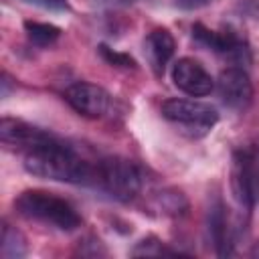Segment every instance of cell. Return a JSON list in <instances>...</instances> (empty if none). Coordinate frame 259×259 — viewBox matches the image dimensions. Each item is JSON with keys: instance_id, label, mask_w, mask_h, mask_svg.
I'll return each instance as SVG.
<instances>
[{"instance_id": "cell-1", "label": "cell", "mask_w": 259, "mask_h": 259, "mask_svg": "<svg viewBox=\"0 0 259 259\" xmlns=\"http://www.w3.org/2000/svg\"><path fill=\"white\" fill-rule=\"evenodd\" d=\"M24 170L36 178L69 184H89L95 176V166L57 138L24 152Z\"/></svg>"}, {"instance_id": "cell-2", "label": "cell", "mask_w": 259, "mask_h": 259, "mask_svg": "<svg viewBox=\"0 0 259 259\" xmlns=\"http://www.w3.org/2000/svg\"><path fill=\"white\" fill-rule=\"evenodd\" d=\"M14 208L24 219L42 223L59 231H75L77 227H81L77 208L69 200L47 190H24L14 200Z\"/></svg>"}, {"instance_id": "cell-3", "label": "cell", "mask_w": 259, "mask_h": 259, "mask_svg": "<svg viewBox=\"0 0 259 259\" xmlns=\"http://www.w3.org/2000/svg\"><path fill=\"white\" fill-rule=\"evenodd\" d=\"M93 182L115 200L130 202L142 190V172L132 160L109 156L97 162Z\"/></svg>"}, {"instance_id": "cell-4", "label": "cell", "mask_w": 259, "mask_h": 259, "mask_svg": "<svg viewBox=\"0 0 259 259\" xmlns=\"http://www.w3.org/2000/svg\"><path fill=\"white\" fill-rule=\"evenodd\" d=\"M162 115L180 127V132L188 134L190 138H202L206 136L219 121V113L212 105L198 101V99H186V97H172L166 99L160 107Z\"/></svg>"}, {"instance_id": "cell-5", "label": "cell", "mask_w": 259, "mask_h": 259, "mask_svg": "<svg viewBox=\"0 0 259 259\" xmlns=\"http://www.w3.org/2000/svg\"><path fill=\"white\" fill-rule=\"evenodd\" d=\"M65 101L83 117L89 119H101L107 113H111L113 97L99 85L89 81H77L67 87Z\"/></svg>"}, {"instance_id": "cell-6", "label": "cell", "mask_w": 259, "mask_h": 259, "mask_svg": "<svg viewBox=\"0 0 259 259\" xmlns=\"http://www.w3.org/2000/svg\"><path fill=\"white\" fill-rule=\"evenodd\" d=\"M192 38L202 45L204 49L231 59L235 65H245L249 63V47L245 42V38H241L235 30L227 28V30H210L202 24H194L192 26Z\"/></svg>"}, {"instance_id": "cell-7", "label": "cell", "mask_w": 259, "mask_h": 259, "mask_svg": "<svg viewBox=\"0 0 259 259\" xmlns=\"http://www.w3.org/2000/svg\"><path fill=\"white\" fill-rule=\"evenodd\" d=\"M231 192L237 204L251 212L257 200V184H255V156L251 150H235L231 162Z\"/></svg>"}, {"instance_id": "cell-8", "label": "cell", "mask_w": 259, "mask_h": 259, "mask_svg": "<svg viewBox=\"0 0 259 259\" xmlns=\"http://www.w3.org/2000/svg\"><path fill=\"white\" fill-rule=\"evenodd\" d=\"M217 93L221 101L235 111H245L253 101V83L243 67H227L217 79Z\"/></svg>"}, {"instance_id": "cell-9", "label": "cell", "mask_w": 259, "mask_h": 259, "mask_svg": "<svg viewBox=\"0 0 259 259\" xmlns=\"http://www.w3.org/2000/svg\"><path fill=\"white\" fill-rule=\"evenodd\" d=\"M172 81L182 93L190 97H204L214 89L210 73L190 57H182L172 65Z\"/></svg>"}, {"instance_id": "cell-10", "label": "cell", "mask_w": 259, "mask_h": 259, "mask_svg": "<svg viewBox=\"0 0 259 259\" xmlns=\"http://www.w3.org/2000/svg\"><path fill=\"white\" fill-rule=\"evenodd\" d=\"M53 138H55L53 134H49L36 125H30L22 119L2 117V121H0V140L4 146L14 148V150L28 152V150L53 140Z\"/></svg>"}, {"instance_id": "cell-11", "label": "cell", "mask_w": 259, "mask_h": 259, "mask_svg": "<svg viewBox=\"0 0 259 259\" xmlns=\"http://www.w3.org/2000/svg\"><path fill=\"white\" fill-rule=\"evenodd\" d=\"M174 51H176V40L166 28H154L144 38V55L156 77H162L166 73V67L174 57Z\"/></svg>"}, {"instance_id": "cell-12", "label": "cell", "mask_w": 259, "mask_h": 259, "mask_svg": "<svg viewBox=\"0 0 259 259\" xmlns=\"http://www.w3.org/2000/svg\"><path fill=\"white\" fill-rule=\"evenodd\" d=\"M206 229L210 243L214 245V251L219 257H227L233 253V231L229 225V217L225 210V204L217 198L206 214Z\"/></svg>"}, {"instance_id": "cell-13", "label": "cell", "mask_w": 259, "mask_h": 259, "mask_svg": "<svg viewBox=\"0 0 259 259\" xmlns=\"http://www.w3.org/2000/svg\"><path fill=\"white\" fill-rule=\"evenodd\" d=\"M26 251H28V249H26V239H24V235H22L16 227L4 223V227H2V243H0V253H2V257H4V259H20V257L26 255Z\"/></svg>"}, {"instance_id": "cell-14", "label": "cell", "mask_w": 259, "mask_h": 259, "mask_svg": "<svg viewBox=\"0 0 259 259\" xmlns=\"http://www.w3.org/2000/svg\"><path fill=\"white\" fill-rule=\"evenodd\" d=\"M24 32L28 40L36 47H51L59 40L61 28L49 22H36V20H26L24 22Z\"/></svg>"}, {"instance_id": "cell-15", "label": "cell", "mask_w": 259, "mask_h": 259, "mask_svg": "<svg viewBox=\"0 0 259 259\" xmlns=\"http://www.w3.org/2000/svg\"><path fill=\"white\" fill-rule=\"evenodd\" d=\"M178 251L174 249H168L162 241H158L156 237H148L144 241H140L134 249H132V255L136 257H158V255H176Z\"/></svg>"}, {"instance_id": "cell-16", "label": "cell", "mask_w": 259, "mask_h": 259, "mask_svg": "<svg viewBox=\"0 0 259 259\" xmlns=\"http://www.w3.org/2000/svg\"><path fill=\"white\" fill-rule=\"evenodd\" d=\"M158 206L166 214H180L186 208V198L182 192L176 190H164L158 194Z\"/></svg>"}, {"instance_id": "cell-17", "label": "cell", "mask_w": 259, "mask_h": 259, "mask_svg": "<svg viewBox=\"0 0 259 259\" xmlns=\"http://www.w3.org/2000/svg\"><path fill=\"white\" fill-rule=\"evenodd\" d=\"M99 53H101V57H103L109 65H113V67H121V69H134V67H136V61H134L130 55L117 53V51H113V49H109V47H105V45L99 47Z\"/></svg>"}, {"instance_id": "cell-18", "label": "cell", "mask_w": 259, "mask_h": 259, "mask_svg": "<svg viewBox=\"0 0 259 259\" xmlns=\"http://www.w3.org/2000/svg\"><path fill=\"white\" fill-rule=\"evenodd\" d=\"M235 10L239 16L259 24V0H239L235 4Z\"/></svg>"}, {"instance_id": "cell-19", "label": "cell", "mask_w": 259, "mask_h": 259, "mask_svg": "<svg viewBox=\"0 0 259 259\" xmlns=\"http://www.w3.org/2000/svg\"><path fill=\"white\" fill-rule=\"evenodd\" d=\"M24 2L34 4V6H38V8H45V10H55V12L69 10L67 0H24Z\"/></svg>"}, {"instance_id": "cell-20", "label": "cell", "mask_w": 259, "mask_h": 259, "mask_svg": "<svg viewBox=\"0 0 259 259\" xmlns=\"http://www.w3.org/2000/svg\"><path fill=\"white\" fill-rule=\"evenodd\" d=\"M174 2L184 10H196V8H202V6L210 4L212 0H174Z\"/></svg>"}, {"instance_id": "cell-21", "label": "cell", "mask_w": 259, "mask_h": 259, "mask_svg": "<svg viewBox=\"0 0 259 259\" xmlns=\"http://www.w3.org/2000/svg\"><path fill=\"white\" fill-rule=\"evenodd\" d=\"M99 2H105V4H111V6H127L136 0H99Z\"/></svg>"}, {"instance_id": "cell-22", "label": "cell", "mask_w": 259, "mask_h": 259, "mask_svg": "<svg viewBox=\"0 0 259 259\" xmlns=\"http://www.w3.org/2000/svg\"><path fill=\"white\" fill-rule=\"evenodd\" d=\"M255 184H257V200H259V156L255 158Z\"/></svg>"}]
</instances>
